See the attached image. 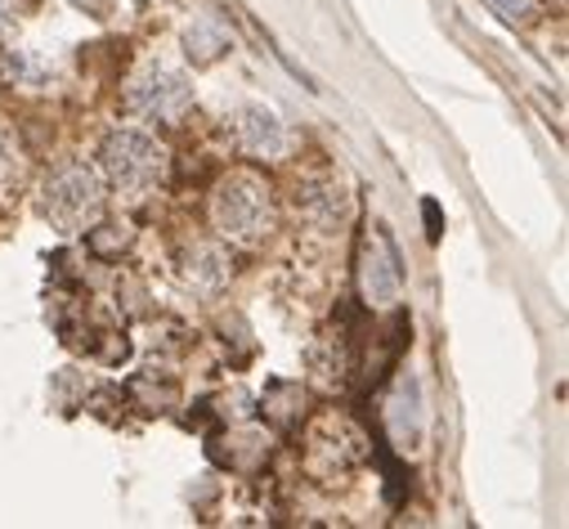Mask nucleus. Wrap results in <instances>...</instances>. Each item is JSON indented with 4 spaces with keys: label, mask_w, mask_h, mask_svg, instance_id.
<instances>
[{
    "label": "nucleus",
    "mask_w": 569,
    "mask_h": 529,
    "mask_svg": "<svg viewBox=\"0 0 569 529\" xmlns=\"http://www.w3.org/2000/svg\"><path fill=\"white\" fill-rule=\"evenodd\" d=\"M211 224L233 247H260L278 229V207H273V189L264 184V176L247 167L220 176L211 189Z\"/></svg>",
    "instance_id": "obj_1"
},
{
    "label": "nucleus",
    "mask_w": 569,
    "mask_h": 529,
    "mask_svg": "<svg viewBox=\"0 0 569 529\" xmlns=\"http://www.w3.org/2000/svg\"><path fill=\"white\" fill-rule=\"evenodd\" d=\"M103 202H108V184L99 176V167L90 162H63L41 180L37 207L41 216L59 229V233H86L90 224L103 220Z\"/></svg>",
    "instance_id": "obj_2"
},
{
    "label": "nucleus",
    "mask_w": 569,
    "mask_h": 529,
    "mask_svg": "<svg viewBox=\"0 0 569 529\" xmlns=\"http://www.w3.org/2000/svg\"><path fill=\"white\" fill-rule=\"evenodd\" d=\"M167 149L144 130H112L99 149V176L126 198H153L167 184Z\"/></svg>",
    "instance_id": "obj_3"
},
{
    "label": "nucleus",
    "mask_w": 569,
    "mask_h": 529,
    "mask_svg": "<svg viewBox=\"0 0 569 529\" xmlns=\"http://www.w3.org/2000/svg\"><path fill=\"white\" fill-rule=\"evenodd\" d=\"M193 108V86L180 68L149 59L130 81H126V112L144 117V121H162V126H180Z\"/></svg>",
    "instance_id": "obj_4"
},
{
    "label": "nucleus",
    "mask_w": 569,
    "mask_h": 529,
    "mask_svg": "<svg viewBox=\"0 0 569 529\" xmlns=\"http://www.w3.org/2000/svg\"><path fill=\"white\" fill-rule=\"evenodd\" d=\"M363 462H368V440H363V431L355 422L328 413V418H319L310 427V436H306V467H310V476L337 480V476H350Z\"/></svg>",
    "instance_id": "obj_5"
},
{
    "label": "nucleus",
    "mask_w": 569,
    "mask_h": 529,
    "mask_svg": "<svg viewBox=\"0 0 569 529\" xmlns=\"http://www.w3.org/2000/svg\"><path fill=\"white\" fill-rule=\"evenodd\" d=\"M359 288H363V301L372 310H390L403 297V264H399V251H395V242H390V233L381 224H372V233L363 238Z\"/></svg>",
    "instance_id": "obj_6"
},
{
    "label": "nucleus",
    "mask_w": 569,
    "mask_h": 529,
    "mask_svg": "<svg viewBox=\"0 0 569 529\" xmlns=\"http://www.w3.org/2000/svg\"><path fill=\"white\" fill-rule=\"evenodd\" d=\"M297 216L306 220L310 233H323V238L341 233L346 220H350V193H346V184L332 171L306 176L297 184Z\"/></svg>",
    "instance_id": "obj_7"
},
{
    "label": "nucleus",
    "mask_w": 569,
    "mask_h": 529,
    "mask_svg": "<svg viewBox=\"0 0 569 529\" xmlns=\"http://www.w3.org/2000/svg\"><path fill=\"white\" fill-rule=\"evenodd\" d=\"M233 144L256 162H278L288 153V130H282L278 112H269L264 103H247L233 117Z\"/></svg>",
    "instance_id": "obj_8"
},
{
    "label": "nucleus",
    "mask_w": 569,
    "mask_h": 529,
    "mask_svg": "<svg viewBox=\"0 0 569 529\" xmlns=\"http://www.w3.org/2000/svg\"><path fill=\"white\" fill-rule=\"evenodd\" d=\"M390 427H395V436L403 445L421 436V390H417L412 377L399 381V390H395V400H390Z\"/></svg>",
    "instance_id": "obj_9"
},
{
    "label": "nucleus",
    "mask_w": 569,
    "mask_h": 529,
    "mask_svg": "<svg viewBox=\"0 0 569 529\" xmlns=\"http://www.w3.org/2000/svg\"><path fill=\"white\" fill-rule=\"evenodd\" d=\"M184 260H189L184 275H189L193 283H202V288H220V283L229 279V256H224L216 242H193V251H189Z\"/></svg>",
    "instance_id": "obj_10"
},
{
    "label": "nucleus",
    "mask_w": 569,
    "mask_h": 529,
    "mask_svg": "<svg viewBox=\"0 0 569 529\" xmlns=\"http://www.w3.org/2000/svg\"><path fill=\"white\" fill-rule=\"evenodd\" d=\"M28 176V162H23V149L14 140V130L10 126H0V202H6Z\"/></svg>",
    "instance_id": "obj_11"
},
{
    "label": "nucleus",
    "mask_w": 569,
    "mask_h": 529,
    "mask_svg": "<svg viewBox=\"0 0 569 529\" xmlns=\"http://www.w3.org/2000/svg\"><path fill=\"white\" fill-rule=\"evenodd\" d=\"M485 6L502 19V23H511V28H529L533 19H538V0H485Z\"/></svg>",
    "instance_id": "obj_12"
},
{
    "label": "nucleus",
    "mask_w": 569,
    "mask_h": 529,
    "mask_svg": "<svg viewBox=\"0 0 569 529\" xmlns=\"http://www.w3.org/2000/svg\"><path fill=\"white\" fill-rule=\"evenodd\" d=\"M184 46H189V54L198 59V63H211L220 50H224V41H220V32H211V28H193L189 37H184Z\"/></svg>",
    "instance_id": "obj_13"
},
{
    "label": "nucleus",
    "mask_w": 569,
    "mask_h": 529,
    "mask_svg": "<svg viewBox=\"0 0 569 529\" xmlns=\"http://www.w3.org/2000/svg\"><path fill=\"white\" fill-rule=\"evenodd\" d=\"M14 19H19V0H0V32H10Z\"/></svg>",
    "instance_id": "obj_14"
},
{
    "label": "nucleus",
    "mask_w": 569,
    "mask_h": 529,
    "mask_svg": "<svg viewBox=\"0 0 569 529\" xmlns=\"http://www.w3.org/2000/svg\"><path fill=\"white\" fill-rule=\"evenodd\" d=\"M421 211H426V233L440 238V229H445V224H440V207H436V202H426Z\"/></svg>",
    "instance_id": "obj_15"
}]
</instances>
